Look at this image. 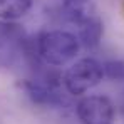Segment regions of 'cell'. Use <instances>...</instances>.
<instances>
[{
	"label": "cell",
	"mask_w": 124,
	"mask_h": 124,
	"mask_svg": "<svg viewBox=\"0 0 124 124\" xmlns=\"http://www.w3.org/2000/svg\"><path fill=\"white\" fill-rule=\"evenodd\" d=\"M37 54L47 65L61 67L76 59L81 49L79 39L67 30H49L39 35L35 42Z\"/></svg>",
	"instance_id": "cell-1"
},
{
	"label": "cell",
	"mask_w": 124,
	"mask_h": 124,
	"mask_svg": "<svg viewBox=\"0 0 124 124\" xmlns=\"http://www.w3.org/2000/svg\"><path fill=\"white\" fill-rule=\"evenodd\" d=\"M102 32H104L102 22L96 15L91 20H87L85 23L79 25V37L77 39L81 42V45H84L85 49H96L101 44Z\"/></svg>",
	"instance_id": "cell-7"
},
{
	"label": "cell",
	"mask_w": 124,
	"mask_h": 124,
	"mask_svg": "<svg viewBox=\"0 0 124 124\" xmlns=\"http://www.w3.org/2000/svg\"><path fill=\"white\" fill-rule=\"evenodd\" d=\"M77 117L82 124H112L114 106L106 96H87L76 106Z\"/></svg>",
	"instance_id": "cell-4"
},
{
	"label": "cell",
	"mask_w": 124,
	"mask_h": 124,
	"mask_svg": "<svg viewBox=\"0 0 124 124\" xmlns=\"http://www.w3.org/2000/svg\"><path fill=\"white\" fill-rule=\"evenodd\" d=\"M102 64L92 57H84L74 62L64 74V87L72 96H81L102 81Z\"/></svg>",
	"instance_id": "cell-2"
},
{
	"label": "cell",
	"mask_w": 124,
	"mask_h": 124,
	"mask_svg": "<svg viewBox=\"0 0 124 124\" xmlns=\"http://www.w3.org/2000/svg\"><path fill=\"white\" fill-rule=\"evenodd\" d=\"M25 30L19 23L0 20V69L10 70L25 59Z\"/></svg>",
	"instance_id": "cell-3"
},
{
	"label": "cell",
	"mask_w": 124,
	"mask_h": 124,
	"mask_svg": "<svg viewBox=\"0 0 124 124\" xmlns=\"http://www.w3.org/2000/svg\"><path fill=\"white\" fill-rule=\"evenodd\" d=\"M123 109H124V106H123Z\"/></svg>",
	"instance_id": "cell-11"
},
{
	"label": "cell",
	"mask_w": 124,
	"mask_h": 124,
	"mask_svg": "<svg viewBox=\"0 0 124 124\" xmlns=\"http://www.w3.org/2000/svg\"><path fill=\"white\" fill-rule=\"evenodd\" d=\"M104 77L111 81H124V61L121 59H112L102 64Z\"/></svg>",
	"instance_id": "cell-9"
},
{
	"label": "cell",
	"mask_w": 124,
	"mask_h": 124,
	"mask_svg": "<svg viewBox=\"0 0 124 124\" xmlns=\"http://www.w3.org/2000/svg\"><path fill=\"white\" fill-rule=\"evenodd\" d=\"M61 17L79 27L87 20H91L92 17H96V12H94V5L91 3V0H74L69 3H62Z\"/></svg>",
	"instance_id": "cell-6"
},
{
	"label": "cell",
	"mask_w": 124,
	"mask_h": 124,
	"mask_svg": "<svg viewBox=\"0 0 124 124\" xmlns=\"http://www.w3.org/2000/svg\"><path fill=\"white\" fill-rule=\"evenodd\" d=\"M62 3H69V2H74V0H61Z\"/></svg>",
	"instance_id": "cell-10"
},
{
	"label": "cell",
	"mask_w": 124,
	"mask_h": 124,
	"mask_svg": "<svg viewBox=\"0 0 124 124\" xmlns=\"http://www.w3.org/2000/svg\"><path fill=\"white\" fill-rule=\"evenodd\" d=\"M32 8V0H0V20L15 22Z\"/></svg>",
	"instance_id": "cell-8"
},
{
	"label": "cell",
	"mask_w": 124,
	"mask_h": 124,
	"mask_svg": "<svg viewBox=\"0 0 124 124\" xmlns=\"http://www.w3.org/2000/svg\"><path fill=\"white\" fill-rule=\"evenodd\" d=\"M19 87L37 106L55 107L64 104V97L57 87V82L50 76H45V79H23Z\"/></svg>",
	"instance_id": "cell-5"
}]
</instances>
